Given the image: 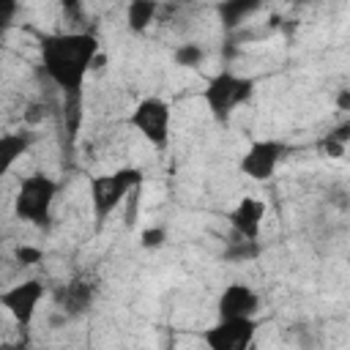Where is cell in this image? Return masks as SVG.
<instances>
[{"mask_svg":"<svg viewBox=\"0 0 350 350\" xmlns=\"http://www.w3.org/2000/svg\"><path fill=\"white\" fill-rule=\"evenodd\" d=\"M98 55H101V44L88 30L46 33L38 41L41 68L49 77V82L60 88L66 96L82 93L85 79L93 71Z\"/></svg>","mask_w":350,"mask_h":350,"instance_id":"6da1fadb","label":"cell"},{"mask_svg":"<svg viewBox=\"0 0 350 350\" xmlns=\"http://www.w3.org/2000/svg\"><path fill=\"white\" fill-rule=\"evenodd\" d=\"M142 170L139 167H118L104 175H90L88 189H90V208L93 219L101 227L109 213H115L139 186H142Z\"/></svg>","mask_w":350,"mask_h":350,"instance_id":"7a4b0ae2","label":"cell"},{"mask_svg":"<svg viewBox=\"0 0 350 350\" xmlns=\"http://www.w3.org/2000/svg\"><path fill=\"white\" fill-rule=\"evenodd\" d=\"M60 183L49 178L46 172H33L19 180L16 197H14V216L33 227H46L52 219V208L57 200Z\"/></svg>","mask_w":350,"mask_h":350,"instance_id":"3957f363","label":"cell"},{"mask_svg":"<svg viewBox=\"0 0 350 350\" xmlns=\"http://www.w3.org/2000/svg\"><path fill=\"white\" fill-rule=\"evenodd\" d=\"M252 93H254V79L241 77V74H235V71H219V74H213V77L205 82V88H202V101H205L208 112H211L219 123H224V120L232 118V112H235L241 104H246V101L252 98Z\"/></svg>","mask_w":350,"mask_h":350,"instance_id":"277c9868","label":"cell"},{"mask_svg":"<svg viewBox=\"0 0 350 350\" xmlns=\"http://www.w3.org/2000/svg\"><path fill=\"white\" fill-rule=\"evenodd\" d=\"M129 126L153 148H164L170 142L172 129V107L161 96H145L134 104L129 115Z\"/></svg>","mask_w":350,"mask_h":350,"instance_id":"5b68a950","label":"cell"},{"mask_svg":"<svg viewBox=\"0 0 350 350\" xmlns=\"http://www.w3.org/2000/svg\"><path fill=\"white\" fill-rule=\"evenodd\" d=\"M287 156V145L282 139H254L249 142V148L241 153L238 159V170L241 175H246L249 180L265 183L273 178V172L279 170L282 159Z\"/></svg>","mask_w":350,"mask_h":350,"instance_id":"8992f818","label":"cell"},{"mask_svg":"<svg viewBox=\"0 0 350 350\" xmlns=\"http://www.w3.org/2000/svg\"><path fill=\"white\" fill-rule=\"evenodd\" d=\"M46 295V284L41 279H25L0 293V306L11 314V320L22 328H27L36 320V312Z\"/></svg>","mask_w":350,"mask_h":350,"instance_id":"52a82bcc","label":"cell"},{"mask_svg":"<svg viewBox=\"0 0 350 350\" xmlns=\"http://www.w3.org/2000/svg\"><path fill=\"white\" fill-rule=\"evenodd\" d=\"M257 328V320H216L200 331V339L208 350H252Z\"/></svg>","mask_w":350,"mask_h":350,"instance_id":"ba28073f","label":"cell"},{"mask_svg":"<svg viewBox=\"0 0 350 350\" xmlns=\"http://www.w3.org/2000/svg\"><path fill=\"white\" fill-rule=\"evenodd\" d=\"M216 317L219 320H257L260 295L254 287L243 282H230L216 295Z\"/></svg>","mask_w":350,"mask_h":350,"instance_id":"9c48e42d","label":"cell"},{"mask_svg":"<svg viewBox=\"0 0 350 350\" xmlns=\"http://www.w3.org/2000/svg\"><path fill=\"white\" fill-rule=\"evenodd\" d=\"M265 200L249 194V197H241L230 211H227V221L232 227V232L241 238V241H257L260 238V230H262V219H265Z\"/></svg>","mask_w":350,"mask_h":350,"instance_id":"30bf717a","label":"cell"},{"mask_svg":"<svg viewBox=\"0 0 350 350\" xmlns=\"http://www.w3.org/2000/svg\"><path fill=\"white\" fill-rule=\"evenodd\" d=\"M30 145H33V134L27 129L5 131L0 137V175H8L14 170V164L30 150Z\"/></svg>","mask_w":350,"mask_h":350,"instance_id":"8fae6325","label":"cell"},{"mask_svg":"<svg viewBox=\"0 0 350 350\" xmlns=\"http://www.w3.org/2000/svg\"><path fill=\"white\" fill-rule=\"evenodd\" d=\"M90 304H93V287H90L88 282H82V279L68 282V284L63 287L60 298H57V306H60L66 314H71V317L85 314V312L90 309Z\"/></svg>","mask_w":350,"mask_h":350,"instance_id":"7c38bea8","label":"cell"},{"mask_svg":"<svg viewBox=\"0 0 350 350\" xmlns=\"http://www.w3.org/2000/svg\"><path fill=\"white\" fill-rule=\"evenodd\" d=\"M159 14V3L156 0H131L126 8V25L131 33H145L153 19Z\"/></svg>","mask_w":350,"mask_h":350,"instance_id":"4fadbf2b","label":"cell"},{"mask_svg":"<svg viewBox=\"0 0 350 350\" xmlns=\"http://www.w3.org/2000/svg\"><path fill=\"white\" fill-rule=\"evenodd\" d=\"M172 60H175V66H180V68H197V66H202V60H205V49H202L200 44H194V41H186V44H178V46H175Z\"/></svg>","mask_w":350,"mask_h":350,"instance_id":"5bb4252c","label":"cell"},{"mask_svg":"<svg viewBox=\"0 0 350 350\" xmlns=\"http://www.w3.org/2000/svg\"><path fill=\"white\" fill-rule=\"evenodd\" d=\"M254 8H257V3H241V0H232V3H221V5H219V14H221L224 27L230 30V27H235V25L243 19V14H249V11H254Z\"/></svg>","mask_w":350,"mask_h":350,"instance_id":"9a60e30c","label":"cell"},{"mask_svg":"<svg viewBox=\"0 0 350 350\" xmlns=\"http://www.w3.org/2000/svg\"><path fill=\"white\" fill-rule=\"evenodd\" d=\"M167 243V230L164 227H148L139 232V246L148 249V252H156Z\"/></svg>","mask_w":350,"mask_h":350,"instance_id":"2e32d148","label":"cell"},{"mask_svg":"<svg viewBox=\"0 0 350 350\" xmlns=\"http://www.w3.org/2000/svg\"><path fill=\"white\" fill-rule=\"evenodd\" d=\"M14 260H16L22 268H30V265H36V262L44 260V249L30 246V243H19V246L14 249Z\"/></svg>","mask_w":350,"mask_h":350,"instance_id":"e0dca14e","label":"cell"},{"mask_svg":"<svg viewBox=\"0 0 350 350\" xmlns=\"http://www.w3.org/2000/svg\"><path fill=\"white\" fill-rule=\"evenodd\" d=\"M320 148H323V150H325V156H331V159H339V156L347 150V145H342V142H336V139H331V137H325Z\"/></svg>","mask_w":350,"mask_h":350,"instance_id":"ac0fdd59","label":"cell"},{"mask_svg":"<svg viewBox=\"0 0 350 350\" xmlns=\"http://www.w3.org/2000/svg\"><path fill=\"white\" fill-rule=\"evenodd\" d=\"M334 104L339 112H350V88H339L334 96Z\"/></svg>","mask_w":350,"mask_h":350,"instance_id":"d6986e66","label":"cell"},{"mask_svg":"<svg viewBox=\"0 0 350 350\" xmlns=\"http://www.w3.org/2000/svg\"><path fill=\"white\" fill-rule=\"evenodd\" d=\"M347 262H350V254H347Z\"/></svg>","mask_w":350,"mask_h":350,"instance_id":"ffe728a7","label":"cell"}]
</instances>
